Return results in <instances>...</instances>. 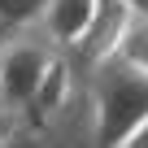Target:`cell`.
<instances>
[{
  "instance_id": "obj_1",
  "label": "cell",
  "mask_w": 148,
  "mask_h": 148,
  "mask_svg": "<svg viewBox=\"0 0 148 148\" xmlns=\"http://www.w3.org/2000/svg\"><path fill=\"white\" fill-rule=\"evenodd\" d=\"M87 109L96 148H126L131 135L148 122V74L122 65L118 57L105 61L87 79Z\"/></svg>"
},
{
  "instance_id": "obj_5",
  "label": "cell",
  "mask_w": 148,
  "mask_h": 148,
  "mask_svg": "<svg viewBox=\"0 0 148 148\" xmlns=\"http://www.w3.org/2000/svg\"><path fill=\"white\" fill-rule=\"evenodd\" d=\"M118 61L148 74V18H131V26L122 35V48H118Z\"/></svg>"
},
{
  "instance_id": "obj_7",
  "label": "cell",
  "mask_w": 148,
  "mask_h": 148,
  "mask_svg": "<svg viewBox=\"0 0 148 148\" xmlns=\"http://www.w3.org/2000/svg\"><path fill=\"white\" fill-rule=\"evenodd\" d=\"M118 5H126L135 18H148V0H118Z\"/></svg>"
},
{
  "instance_id": "obj_6",
  "label": "cell",
  "mask_w": 148,
  "mask_h": 148,
  "mask_svg": "<svg viewBox=\"0 0 148 148\" xmlns=\"http://www.w3.org/2000/svg\"><path fill=\"white\" fill-rule=\"evenodd\" d=\"M44 5L48 0H0V26H5L9 35H26L39 22Z\"/></svg>"
},
{
  "instance_id": "obj_8",
  "label": "cell",
  "mask_w": 148,
  "mask_h": 148,
  "mask_svg": "<svg viewBox=\"0 0 148 148\" xmlns=\"http://www.w3.org/2000/svg\"><path fill=\"white\" fill-rule=\"evenodd\" d=\"M126 148H148V122H144V126L131 135V144H126Z\"/></svg>"
},
{
  "instance_id": "obj_10",
  "label": "cell",
  "mask_w": 148,
  "mask_h": 148,
  "mask_svg": "<svg viewBox=\"0 0 148 148\" xmlns=\"http://www.w3.org/2000/svg\"><path fill=\"white\" fill-rule=\"evenodd\" d=\"M13 122H18V118H5V113H0V135H5V131H9Z\"/></svg>"
},
{
  "instance_id": "obj_4",
  "label": "cell",
  "mask_w": 148,
  "mask_h": 148,
  "mask_svg": "<svg viewBox=\"0 0 148 148\" xmlns=\"http://www.w3.org/2000/svg\"><path fill=\"white\" fill-rule=\"evenodd\" d=\"M92 13H96V0H48L39 22L31 26L35 39H44L52 52H70L92 26Z\"/></svg>"
},
{
  "instance_id": "obj_3",
  "label": "cell",
  "mask_w": 148,
  "mask_h": 148,
  "mask_svg": "<svg viewBox=\"0 0 148 148\" xmlns=\"http://www.w3.org/2000/svg\"><path fill=\"white\" fill-rule=\"evenodd\" d=\"M0 148H96L87 92L74 100L61 118H52V122H22L18 118L5 135H0Z\"/></svg>"
},
{
  "instance_id": "obj_2",
  "label": "cell",
  "mask_w": 148,
  "mask_h": 148,
  "mask_svg": "<svg viewBox=\"0 0 148 148\" xmlns=\"http://www.w3.org/2000/svg\"><path fill=\"white\" fill-rule=\"evenodd\" d=\"M52 57L57 52L44 39H35L31 31L0 48V113L5 118H22L31 109V100L39 92V79H44Z\"/></svg>"
},
{
  "instance_id": "obj_9",
  "label": "cell",
  "mask_w": 148,
  "mask_h": 148,
  "mask_svg": "<svg viewBox=\"0 0 148 148\" xmlns=\"http://www.w3.org/2000/svg\"><path fill=\"white\" fill-rule=\"evenodd\" d=\"M13 39H18V35H9L5 26H0V48H5V44H13Z\"/></svg>"
}]
</instances>
